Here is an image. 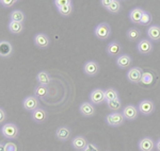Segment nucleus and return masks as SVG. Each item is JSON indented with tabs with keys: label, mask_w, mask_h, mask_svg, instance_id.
I'll return each mask as SVG.
<instances>
[{
	"label": "nucleus",
	"mask_w": 160,
	"mask_h": 151,
	"mask_svg": "<svg viewBox=\"0 0 160 151\" xmlns=\"http://www.w3.org/2000/svg\"><path fill=\"white\" fill-rule=\"evenodd\" d=\"M154 81V77L151 73H143V76L141 78V83L145 84V85H149Z\"/></svg>",
	"instance_id": "2f4dec72"
},
{
	"label": "nucleus",
	"mask_w": 160,
	"mask_h": 151,
	"mask_svg": "<svg viewBox=\"0 0 160 151\" xmlns=\"http://www.w3.org/2000/svg\"><path fill=\"white\" fill-rule=\"evenodd\" d=\"M71 136H72V130L68 127L65 126L59 127L56 130V137L60 142H66V140L71 139Z\"/></svg>",
	"instance_id": "a211bd4d"
},
{
	"label": "nucleus",
	"mask_w": 160,
	"mask_h": 151,
	"mask_svg": "<svg viewBox=\"0 0 160 151\" xmlns=\"http://www.w3.org/2000/svg\"><path fill=\"white\" fill-rule=\"evenodd\" d=\"M6 151H17V146L12 142L6 144Z\"/></svg>",
	"instance_id": "c9c22d12"
},
{
	"label": "nucleus",
	"mask_w": 160,
	"mask_h": 151,
	"mask_svg": "<svg viewBox=\"0 0 160 151\" xmlns=\"http://www.w3.org/2000/svg\"><path fill=\"white\" fill-rule=\"evenodd\" d=\"M33 42H34V45L38 48H40V49H46L50 45V38L46 33L41 32V33H37L34 35Z\"/></svg>",
	"instance_id": "6e6552de"
},
{
	"label": "nucleus",
	"mask_w": 160,
	"mask_h": 151,
	"mask_svg": "<svg viewBox=\"0 0 160 151\" xmlns=\"http://www.w3.org/2000/svg\"><path fill=\"white\" fill-rule=\"evenodd\" d=\"M8 29H9L10 33L17 35L24 32V25H22V22L11 21V20H10L9 25H8Z\"/></svg>",
	"instance_id": "b1692460"
},
{
	"label": "nucleus",
	"mask_w": 160,
	"mask_h": 151,
	"mask_svg": "<svg viewBox=\"0 0 160 151\" xmlns=\"http://www.w3.org/2000/svg\"><path fill=\"white\" fill-rule=\"evenodd\" d=\"M37 81L40 85H44V86H48L51 83V78L50 75L48 73V71L46 70H42L37 75Z\"/></svg>",
	"instance_id": "4be33fe9"
},
{
	"label": "nucleus",
	"mask_w": 160,
	"mask_h": 151,
	"mask_svg": "<svg viewBox=\"0 0 160 151\" xmlns=\"http://www.w3.org/2000/svg\"><path fill=\"white\" fill-rule=\"evenodd\" d=\"M88 144H89L88 139L83 135H77L72 140V147L77 151H83V149L87 147Z\"/></svg>",
	"instance_id": "aec40b11"
},
{
	"label": "nucleus",
	"mask_w": 160,
	"mask_h": 151,
	"mask_svg": "<svg viewBox=\"0 0 160 151\" xmlns=\"http://www.w3.org/2000/svg\"><path fill=\"white\" fill-rule=\"evenodd\" d=\"M156 149L158 151H160V139L156 142Z\"/></svg>",
	"instance_id": "ea45409f"
},
{
	"label": "nucleus",
	"mask_w": 160,
	"mask_h": 151,
	"mask_svg": "<svg viewBox=\"0 0 160 151\" xmlns=\"http://www.w3.org/2000/svg\"><path fill=\"white\" fill-rule=\"evenodd\" d=\"M138 109H139V112L144 115V116H149L154 113L155 111V103L151 99H143L139 102L138 104Z\"/></svg>",
	"instance_id": "20e7f679"
},
{
	"label": "nucleus",
	"mask_w": 160,
	"mask_h": 151,
	"mask_svg": "<svg viewBox=\"0 0 160 151\" xmlns=\"http://www.w3.org/2000/svg\"><path fill=\"white\" fill-rule=\"evenodd\" d=\"M151 24H152V14L149 12L145 11V12H144V14H143V16H142V19H141V21H140V24H139V25H141V26H151Z\"/></svg>",
	"instance_id": "7c9ffc66"
},
{
	"label": "nucleus",
	"mask_w": 160,
	"mask_h": 151,
	"mask_svg": "<svg viewBox=\"0 0 160 151\" xmlns=\"http://www.w3.org/2000/svg\"><path fill=\"white\" fill-rule=\"evenodd\" d=\"M142 76H143V70H142L140 67H138V66L131 67L130 69L127 71V73H126L127 80L129 81L130 83H133V84L141 83Z\"/></svg>",
	"instance_id": "39448f33"
},
{
	"label": "nucleus",
	"mask_w": 160,
	"mask_h": 151,
	"mask_svg": "<svg viewBox=\"0 0 160 151\" xmlns=\"http://www.w3.org/2000/svg\"><path fill=\"white\" fill-rule=\"evenodd\" d=\"M144 10L142 9L140 7H135L132 10H130L129 12V19L130 21L132 22V24L135 25H139L142 19V16H143L144 14Z\"/></svg>",
	"instance_id": "6ab92c4d"
},
{
	"label": "nucleus",
	"mask_w": 160,
	"mask_h": 151,
	"mask_svg": "<svg viewBox=\"0 0 160 151\" xmlns=\"http://www.w3.org/2000/svg\"><path fill=\"white\" fill-rule=\"evenodd\" d=\"M106 10L111 14H118L122 10V3L118 0H110L109 6L107 7Z\"/></svg>",
	"instance_id": "393cba45"
},
{
	"label": "nucleus",
	"mask_w": 160,
	"mask_h": 151,
	"mask_svg": "<svg viewBox=\"0 0 160 151\" xmlns=\"http://www.w3.org/2000/svg\"><path fill=\"white\" fill-rule=\"evenodd\" d=\"M105 97H106V102L120 99L118 92L115 88H113V87H109V88L105 89Z\"/></svg>",
	"instance_id": "cd10ccee"
},
{
	"label": "nucleus",
	"mask_w": 160,
	"mask_h": 151,
	"mask_svg": "<svg viewBox=\"0 0 160 151\" xmlns=\"http://www.w3.org/2000/svg\"><path fill=\"white\" fill-rule=\"evenodd\" d=\"M1 134L2 136L8 139H15L18 137L19 128L17 127V125L13 124V122H8V124L2 125Z\"/></svg>",
	"instance_id": "f257e3e1"
},
{
	"label": "nucleus",
	"mask_w": 160,
	"mask_h": 151,
	"mask_svg": "<svg viewBox=\"0 0 160 151\" xmlns=\"http://www.w3.org/2000/svg\"><path fill=\"white\" fill-rule=\"evenodd\" d=\"M154 49L153 42L148 40V38H141L138 43H137V50L139 53L143 55H148L149 53H152V51Z\"/></svg>",
	"instance_id": "423d86ee"
},
{
	"label": "nucleus",
	"mask_w": 160,
	"mask_h": 151,
	"mask_svg": "<svg viewBox=\"0 0 160 151\" xmlns=\"http://www.w3.org/2000/svg\"><path fill=\"white\" fill-rule=\"evenodd\" d=\"M83 151H100V150H99L98 146L93 144V143H89V144L87 145V147L83 149Z\"/></svg>",
	"instance_id": "f704fd0d"
},
{
	"label": "nucleus",
	"mask_w": 160,
	"mask_h": 151,
	"mask_svg": "<svg viewBox=\"0 0 160 151\" xmlns=\"http://www.w3.org/2000/svg\"><path fill=\"white\" fill-rule=\"evenodd\" d=\"M109 3H110V0H100V4H102L105 9H107V7L109 6Z\"/></svg>",
	"instance_id": "4c0bfd02"
},
{
	"label": "nucleus",
	"mask_w": 160,
	"mask_h": 151,
	"mask_svg": "<svg viewBox=\"0 0 160 151\" xmlns=\"http://www.w3.org/2000/svg\"><path fill=\"white\" fill-rule=\"evenodd\" d=\"M122 113L124 115V117H125V119L130 120L131 121V120H136L138 118L140 112H139L138 106H133V104H127L126 106L123 107Z\"/></svg>",
	"instance_id": "9b49d317"
},
{
	"label": "nucleus",
	"mask_w": 160,
	"mask_h": 151,
	"mask_svg": "<svg viewBox=\"0 0 160 151\" xmlns=\"http://www.w3.org/2000/svg\"><path fill=\"white\" fill-rule=\"evenodd\" d=\"M106 122H107L108 126L110 127H121L124 124V120H125V117H124L123 113H120V112H112L109 115L106 116Z\"/></svg>",
	"instance_id": "7ed1b4c3"
},
{
	"label": "nucleus",
	"mask_w": 160,
	"mask_h": 151,
	"mask_svg": "<svg viewBox=\"0 0 160 151\" xmlns=\"http://www.w3.org/2000/svg\"><path fill=\"white\" fill-rule=\"evenodd\" d=\"M16 3H17V0H1V1H0V4H1L3 7H6V9L12 7Z\"/></svg>",
	"instance_id": "473e14b6"
},
{
	"label": "nucleus",
	"mask_w": 160,
	"mask_h": 151,
	"mask_svg": "<svg viewBox=\"0 0 160 151\" xmlns=\"http://www.w3.org/2000/svg\"><path fill=\"white\" fill-rule=\"evenodd\" d=\"M83 73L88 77H95L99 73V64L96 61H87L83 65Z\"/></svg>",
	"instance_id": "9d476101"
},
{
	"label": "nucleus",
	"mask_w": 160,
	"mask_h": 151,
	"mask_svg": "<svg viewBox=\"0 0 160 151\" xmlns=\"http://www.w3.org/2000/svg\"><path fill=\"white\" fill-rule=\"evenodd\" d=\"M142 35V32L140 29H138V28H129V29L127 30V32H126V36H127L128 40H130V42H136V40H140V37Z\"/></svg>",
	"instance_id": "5701e85b"
},
{
	"label": "nucleus",
	"mask_w": 160,
	"mask_h": 151,
	"mask_svg": "<svg viewBox=\"0 0 160 151\" xmlns=\"http://www.w3.org/2000/svg\"><path fill=\"white\" fill-rule=\"evenodd\" d=\"M90 102H92L94 106H99L106 102L105 91L102 88H95L90 93Z\"/></svg>",
	"instance_id": "1a4fd4ad"
},
{
	"label": "nucleus",
	"mask_w": 160,
	"mask_h": 151,
	"mask_svg": "<svg viewBox=\"0 0 160 151\" xmlns=\"http://www.w3.org/2000/svg\"><path fill=\"white\" fill-rule=\"evenodd\" d=\"M31 118H32V120L34 122L41 125V124H44V122L47 120L48 114H47V112L43 109V107H38V110H35L34 112L31 113Z\"/></svg>",
	"instance_id": "dca6fc26"
},
{
	"label": "nucleus",
	"mask_w": 160,
	"mask_h": 151,
	"mask_svg": "<svg viewBox=\"0 0 160 151\" xmlns=\"http://www.w3.org/2000/svg\"><path fill=\"white\" fill-rule=\"evenodd\" d=\"M146 35L151 42L159 43L160 42V26L151 25L146 30Z\"/></svg>",
	"instance_id": "2eb2a0df"
},
{
	"label": "nucleus",
	"mask_w": 160,
	"mask_h": 151,
	"mask_svg": "<svg viewBox=\"0 0 160 151\" xmlns=\"http://www.w3.org/2000/svg\"><path fill=\"white\" fill-rule=\"evenodd\" d=\"M10 19L11 21H16V22H24L26 19V16L24 14V12L20 11V10H14L11 12L10 14Z\"/></svg>",
	"instance_id": "bb28decb"
},
{
	"label": "nucleus",
	"mask_w": 160,
	"mask_h": 151,
	"mask_svg": "<svg viewBox=\"0 0 160 151\" xmlns=\"http://www.w3.org/2000/svg\"><path fill=\"white\" fill-rule=\"evenodd\" d=\"M115 63H117L118 68H121V69H126V68H129L131 66V64H132V58H131L129 54L123 53V54L118 55L117 58Z\"/></svg>",
	"instance_id": "f3484780"
},
{
	"label": "nucleus",
	"mask_w": 160,
	"mask_h": 151,
	"mask_svg": "<svg viewBox=\"0 0 160 151\" xmlns=\"http://www.w3.org/2000/svg\"><path fill=\"white\" fill-rule=\"evenodd\" d=\"M138 147L140 151H154L156 148V143L152 137L145 136L139 140Z\"/></svg>",
	"instance_id": "4468645a"
},
{
	"label": "nucleus",
	"mask_w": 160,
	"mask_h": 151,
	"mask_svg": "<svg viewBox=\"0 0 160 151\" xmlns=\"http://www.w3.org/2000/svg\"><path fill=\"white\" fill-rule=\"evenodd\" d=\"M79 112H80V114L84 117H93L95 115V113H96V109H95L94 104H93L92 102L84 101L80 104Z\"/></svg>",
	"instance_id": "ddd939ff"
},
{
	"label": "nucleus",
	"mask_w": 160,
	"mask_h": 151,
	"mask_svg": "<svg viewBox=\"0 0 160 151\" xmlns=\"http://www.w3.org/2000/svg\"><path fill=\"white\" fill-rule=\"evenodd\" d=\"M22 107L28 112H34L40 107V100L37 96H27L22 100Z\"/></svg>",
	"instance_id": "0eeeda50"
},
{
	"label": "nucleus",
	"mask_w": 160,
	"mask_h": 151,
	"mask_svg": "<svg viewBox=\"0 0 160 151\" xmlns=\"http://www.w3.org/2000/svg\"><path fill=\"white\" fill-rule=\"evenodd\" d=\"M13 53V45L9 40H2L0 42V55L1 58H10Z\"/></svg>",
	"instance_id": "412c9836"
},
{
	"label": "nucleus",
	"mask_w": 160,
	"mask_h": 151,
	"mask_svg": "<svg viewBox=\"0 0 160 151\" xmlns=\"http://www.w3.org/2000/svg\"><path fill=\"white\" fill-rule=\"evenodd\" d=\"M107 106L110 111H113V112H118L123 107V104H122V101L120 99H117V100H111V101H107Z\"/></svg>",
	"instance_id": "c756f323"
},
{
	"label": "nucleus",
	"mask_w": 160,
	"mask_h": 151,
	"mask_svg": "<svg viewBox=\"0 0 160 151\" xmlns=\"http://www.w3.org/2000/svg\"><path fill=\"white\" fill-rule=\"evenodd\" d=\"M0 151H6V144L0 143Z\"/></svg>",
	"instance_id": "58836bf2"
},
{
	"label": "nucleus",
	"mask_w": 160,
	"mask_h": 151,
	"mask_svg": "<svg viewBox=\"0 0 160 151\" xmlns=\"http://www.w3.org/2000/svg\"><path fill=\"white\" fill-rule=\"evenodd\" d=\"M94 34L98 40H106L110 37L111 35V27L108 22H100L95 27Z\"/></svg>",
	"instance_id": "f03ea898"
},
{
	"label": "nucleus",
	"mask_w": 160,
	"mask_h": 151,
	"mask_svg": "<svg viewBox=\"0 0 160 151\" xmlns=\"http://www.w3.org/2000/svg\"><path fill=\"white\" fill-rule=\"evenodd\" d=\"M72 0H55L53 1V4L56 6V7H64L68 6V4L72 3Z\"/></svg>",
	"instance_id": "72a5a7b5"
},
{
	"label": "nucleus",
	"mask_w": 160,
	"mask_h": 151,
	"mask_svg": "<svg viewBox=\"0 0 160 151\" xmlns=\"http://www.w3.org/2000/svg\"><path fill=\"white\" fill-rule=\"evenodd\" d=\"M49 95V88L48 86H44L38 84L34 88V96H37L38 98H45Z\"/></svg>",
	"instance_id": "a878e982"
},
{
	"label": "nucleus",
	"mask_w": 160,
	"mask_h": 151,
	"mask_svg": "<svg viewBox=\"0 0 160 151\" xmlns=\"http://www.w3.org/2000/svg\"><path fill=\"white\" fill-rule=\"evenodd\" d=\"M57 10H58L59 14L61 15V16H64V17H68L69 15L73 13L74 11V6H73V2L72 3L68 4V6H64V7H57Z\"/></svg>",
	"instance_id": "c85d7f7f"
},
{
	"label": "nucleus",
	"mask_w": 160,
	"mask_h": 151,
	"mask_svg": "<svg viewBox=\"0 0 160 151\" xmlns=\"http://www.w3.org/2000/svg\"><path fill=\"white\" fill-rule=\"evenodd\" d=\"M6 119H7V112L4 111L3 107H0V122L3 124Z\"/></svg>",
	"instance_id": "e433bc0d"
},
{
	"label": "nucleus",
	"mask_w": 160,
	"mask_h": 151,
	"mask_svg": "<svg viewBox=\"0 0 160 151\" xmlns=\"http://www.w3.org/2000/svg\"><path fill=\"white\" fill-rule=\"evenodd\" d=\"M106 52L111 58H118V55H121V52H122V45L117 40H112L106 47Z\"/></svg>",
	"instance_id": "f8f14e48"
}]
</instances>
